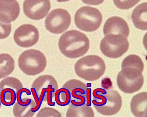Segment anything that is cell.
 <instances>
[{
	"label": "cell",
	"instance_id": "6da1fadb",
	"mask_svg": "<svg viewBox=\"0 0 147 117\" xmlns=\"http://www.w3.org/2000/svg\"><path fill=\"white\" fill-rule=\"evenodd\" d=\"M58 48L63 55L70 58H76L86 54L90 49V40L84 33L71 30L59 38Z\"/></svg>",
	"mask_w": 147,
	"mask_h": 117
},
{
	"label": "cell",
	"instance_id": "7a4b0ae2",
	"mask_svg": "<svg viewBox=\"0 0 147 117\" xmlns=\"http://www.w3.org/2000/svg\"><path fill=\"white\" fill-rule=\"evenodd\" d=\"M92 95L94 100L92 103L98 112L102 115H115L122 107V97L119 92L114 90L96 88L93 91Z\"/></svg>",
	"mask_w": 147,
	"mask_h": 117
},
{
	"label": "cell",
	"instance_id": "3957f363",
	"mask_svg": "<svg viewBox=\"0 0 147 117\" xmlns=\"http://www.w3.org/2000/svg\"><path fill=\"white\" fill-rule=\"evenodd\" d=\"M58 89V83L51 75H42L36 78L31 86V92L36 103V110H38L42 102H47L51 106H54L53 99Z\"/></svg>",
	"mask_w": 147,
	"mask_h": 117
},
{
	"label": "cell",
	"instance_id": "277c9868",
	"mask_svg": "<svg viewBox=\"0 0 147 117\" xmlns=\"http://www.w3.org/2000/svg\"><path fill=\"white\" fill-rule=\"evenodd\" d=\"M75 72L80 78L94 81L102 77L106 70L105 62L97 55H88L78 60L74 66Z\"/></svg>",
	"mask_w": 147,
	"mask_h": 117
},
{
	"label": "cell",
	"instance_id": "5b68a950",
	"mask_svg": "<svg viewBox=\"0 0 147 117\" xmlns=\"http://www.w3.org/2000/svg\"><path fill=\"white\" fill-rule=\"evenodd\" d=\"M18 66L28 76H36L42 73L47 66V58L40 51L29 49L23 52L18 58Z\"/></svg>",
	"mask_w": 147,
	"mask_h": 117
},
{
	"label": "cell",
	"instance_id": "8992f818",
	"mask_svg": "<svg viewBox=\"0 0 147 117\" xmlns=\"http://www.w3.org/2000/svg\"><path fill=\"white\" fill-rule=\"evenodd\" d=\"M77 27L85 32H94L98 29L102 22V15L95 8L85 6L77 10L74 16Z\"/></svg>",
	"mask_w": 147,
	"mask_h": 117
},
{
	"label": "cell",
	"instance_id": "52a82bcc",
	"mask_svg": "<svg viewBox=\"0 0 147 117\" xmlns=\"http://www.w3.org/2000/svg\"><path fill=\"white\" fill-rule=\"evenodd\" d=\"M142 72L134 67L121 68L117 77V84L122 92L132 94L141 90L144 84Z\"/></svg>",
	"mask_w": 147,
	"mask_h": 117
},
{
	"label": "cell",
	"instance_id": "ba28073f",
	"mask_svg": "<svg viewBox=\"0 0 147 117\" xmlns=\"http://www.w3.org/2000/svg\"><path fill=\"white\" fill-rule=\"evenodd\" d=\"M129 42L127 38L121 35L108 34L100 43V50L107 57L117 58L124 55L129 49Z\"/></svg>",
	"mask_w": 147,
	"mask_h": 117
},
{
	"label": "cell",
	"instance_id": "9c48e42d",
	"mask_svg": "<svg viewBox=\"0 0 147 117\" xmlns=\"http://www.w3.org/2000/svg\"><path fill=\"white\" fill-rule=\"evenodd\" d=\"M71 22V15L64 9H55L49 14L45 20L47 31L54 34H60L67 30Z\"/></svg>",
	"mask_w": 147,
	"mask_h": 117
},
{
	"label": "cell",
	"instance_id": "30bf717a",
	"mask_svg": "<svg viewBox=\"0 0 147 117\" xmlns=\"http://www.w3.org/2000/svg\"><path fill=\"white\" fill-rule=\"evenodd\" d=\"M40 38L38 29L31 24L19 27L14 33L16 43L21 48H27L37 43Z\"/></svg>",
	"mask_w": 147,
	"mask_h": 117
},
{
	"label": "cell",
	"instance_id": "8fae6325",
	"mask_svg": "<svg viewBox=\"0 0 147 117\" xmlns=\"http://www.w3.org/2000/svg\"><path fill=\"white\" fill-rule=\"evenodd\" d=\"M51 9L50 0H25L23 4L24 14L32 20L45 18Z\"/></svg>",
	"mask_w": 147,
	"mask_h": 117
},
{
	"label": "cell",
	"instance_id": "7c38bea8",
	"mask_svg": "<svg viewBox=\"0 0 147 117\" xmlns=\"http://www.w3.org/2000/svg\"><path fill=\"white\" fill-rule=\"evenodd\" d=\"M27 90V88H22L17 94V101L14 104L13 110L16 117H31L38 111L35 100L24 96Z\"/></svg>",
	"mask_w": 147,
	"mask_h": 117
},
{
	"label": "cell",
	"instance_id": "4fadbf2b",
	"mask_svg": "<svg viewBox=\"0 0 147 117\" xmlns=\"http://www.w3.org/2000/svg\"><path fill=\"white\" fill-rule=\"evenodd\" d=\"M63 88L68 91L71 98L70 102H91V90L83 82L72 79L67 81Z\"/></svg>",
	"mask_w": 147,
	"mask_h": 117
},
{
	"label": "cell",
	"instance_id": "5bb4252c",
	"mask_svg": "<svg viewBox=\"0 0 147 117\" xmlns=\"http://www.w3.org/2000/svg\"><path fill=\"white\" fill-rule=\"evenodd\" d=\"M103 33L104 35H121L127 38L129 35V28L127 22L123 18L119 17H113L106 21Z\"/></svg>",
	"mask_w": 147,
	"mask_h": 117
},
{
	"label": "cell",
	"instance_id": "9a60e30c",
	"mask_svg": "<svg viewBox=\"0 0 147 117\" xmlns=\"http://www.w3.org/2000/svg\"><path fill=\"white\" fill-rule=\"evenodd\" d=\"M20 13L17 0H0V21L9 23L16 21Z\"/></svg>",
	"mask_w": 147,
	"mask_h": 117
},
{
	"label": "cell",
	"instance_id": "2e32d148",
	"mask_svg": "<svg viewBox=\"0 0 147 117\" xmlns=\"http://www.w3.org/2000/svg\"><path fill=\"white\" fill-rule=\"evenodd\" d=\"M66 116L67 117H94L91 102H70Z\"/></svg>",
	"mask_w": 147,
	"mask_h": 117
},
{
	"label": "cell",
	"instance_id": "e0dca14e",
	"mask_svg": "<svg viewBox=\"0 0 147 117\" xmlns=\"http://www.w3.org/2000/svg\"><path fill=\"white\" fill-rule=\"evenodd\" d=\"M147 92H142L134 96L130 104L131 111L137 117L147 116Z\"/></svg>",
	"mask_w": 147,
	"mask_h": 117
},
{
	"label": "cell",
	"instance_id": "ac0fdd59",
	"mask_svg": "<svg viewBox=\"0 0 147 117\" xmlns=\"http://www.w3.org/2000/svg\"><path fill=\"white\" fill-rule=\"evenodd\" d=\"M147 3H143L136 7L132 11L131 18L134 26L136 28L142 30H147Z\"/></svg>",
	"mask_w": 147,
	"mask_h": 117
},
{
	"label": "cell",
	"instance_id": "d6986e66",
	"mask_svg": "<svg viewBox=\"0 0 147 117\" xmlns=\"http://www.w3.org/2000/svg\"><path fill=\"white\" fill-rule=\"evenodd\" d=\"M14 68L15 61L13 57L7 53L0 54V79L11 74Z\"/></svg>",
	"mask_w": 147,
	"mask_h": 117
},
{
	"label": "cell",
	"instance_id": "ffe728a7",
	"mask_svg": "<svg viewBox=\"0 0 147 117\" xmlns=\"http://www.w3.org/2000/svg\"><path fill=\"white\" fill-rule=\"evenodd\" d=\"M18 92V91L17 90L10 88H6L1 90L0 93L1 104L5 106L14 105L17 101Z\"/></svg>",
	"mask_w": 147,
	"mask_h": 117
},
{
	"label": "cell",
	"instance_id": "44dd1931",
	"mask_svg": "<svg viewBox=\"0 0 147 117\" xmlns=\"http://www.w3.org/2000/svg\"><path fill=\"white\" fill-rule=\"evenodd\" d=\"M125 67L136 68L142 72L144 68V64L140 56L132 54L128 55L122 61L121 68Z\"/></svg>",
	"mask_w": 147,
	"mask_h": 117
},
{
	"label": "cell",
	"instance_id": "7402d4cb",
	"mask_svg": "<svg viewBox=\"0 0 147 117\" xmlns=\"http://www.w3.org/2000/svg\"><path fill=\"white\" fill-rule=\"evenodd\" d=\"M6 88H13L19 91L23 88V86L21 81L18 78L13 77H5L0 82V91Z\"/></svg>",
	"mask_w": 147,
	"mask_h": 117
},
{
	"label": "cell",
	"instance_id": "603a6c76",
	"mask_svg": "<svg viewBox=\"0 0 147 117\" xmlns=\"http://www.w3.org/2000/svg\"><path fill=\"white\" fill-rule=\"evenodd\" d=\"M54 97L55 102L59 106H66L71 102V98L68 91L63 87L57 90Z\"/></svg>",
	"mask_w": 147,
	"mask_h": 117
},
{
	"label": "cell",
	"instance_id": "cb8c5ba5",
	"mask_svg": "<svg viewBox=\"0 0 147 117\" xmlns=\"http://www.w3.org/2000/svg\"><path fill=\"white\" fill-rule=\"evenodd\" d=\"M141 0H113L115 5L120 9H129L138 4Z\"/></svg>",
	"mask_w": 147,
	"mask_h": 117
},
{
	"label": "cell",
	"instance_id": "d4e9b609",
	"mask_svg": "<svg viewBox=\"0 0 147 117\" xmlns=\"http://www.w3.org/2000/svg\"><path fill=\"white\" fill-rule=\"evenodd\" d=\"M61 117V115L55 109L50 108V107H45L41 109L39 112L36 115V117Z\"/></svg>",
	"mask_w": 147,
	"mask_h": 117
},
{
	"label": "cell",
	"instance_id": "484cf974",
	"mask_svg": "<svg viewBox=\"0 0 147 117\" xmlns=\"http://www.w3.org/2000/svg\"><path fill=\"white\" fill-rule=\"evenodd\" d=\"M11 30V23H6L0 21V39L7 38L9 36Z\"/></svg>",
	"mask_w": 147,
	"mask_h": 117
},
{
	"label": "cell",
	"instance_id": "4316f807",
	"mask_svg": "<svg viewBox=\"0 0 147 117\" xmlns=\"http://www.w3.org/2000/svg\"><path fill=\"white\" fill-rule=\"evenodd\" d=\"M81 1L86 4L91 5H98L102 4L104 0H81Z\"/></svg>",
	"mask_w": 147,
	"mask_h": 117
},
{
	"label": "cell",
	"instance_id": "83f0119b",
	"mask_svg": "<svg viewBox=\"0 0 147 117\" xmlns=\"http://www.w3.org/2000/svg\"><path fill=\"white\" fill-rule=\"evenodd\" d=\"M58 2H67V1H69L70 0H56Z\"/></svg>",
	"mask_w": 147,
	"mask_h": 117
},
{
	"label": "cell",
	"instance_id": "f1b7e54d",
	"mask_svg": "<svg viewBox=\"0 0 147 117\" xmlns=\"http://www.w3.org/2000/svg\"><path fill=\"white\" fill-rule=\"evenodd\" d=\"M0 93H1V91H0ZM1 98H0V109L1 108Z\"/></svg>",
	"mask_w": 147,
	"mask_h": 117
}]
</instances>
